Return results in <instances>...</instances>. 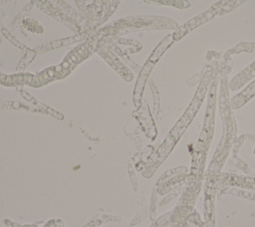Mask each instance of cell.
I'll use <instances>...</instances> for the list:
<instances>
[{
	"label": "cell",
	"mask_w": 255,
	"mask_h": 227,
	"mask_svg": "<svg viewBox=\"0 0 255 227\" xmlns=\"http://www.w3.org/2000/svg\"><path fill=\"white\" fill-rule=\"evenodd\" d=\"M224 176H225V179L222 180L223 183L255 189V178L239 176V175H228V174H225Z\"/></svg>",
	"instance_id": "8992f818"
},
{
	"label": "cell",
	"mask_w": 255,
	"mask_h": 227,
	"mask_svg": "<svg viewBox=\"0 0 255 227\" xmlns=\"http://www.w3.org/2000/svg\"><path fill=\"white\" fill-rule=\"evenodd\" d=\"M255 51V42L252 43H240L238 45H236L235 47H233L232 49L228 50L225 53V58H229L231 55H235L238 53H243V52H247V53H252Z\"/></svg>",
	"instance_id": "52a82bcc"
},
{
	"label": "cell",
	"mask_w": 255,
	"mask_h": 227,
	"mask_svg": "<svg viewBox=\"0 0 255 227\" xmlns=\"http://www.w3.org/2000/svg\"><path fill=\"white\" fill-rule=\"evenodd\" d=\"M232 0H220L213 4L211 7H209L206 11L202 12L201 14L191 18L187 22H185L183 25L179 26L173 33V39L174 41H179L183 37H185L187 34H189L191 31L195 30L199 26L207 23L211 19H213L215 16L223 15V7L231 2Z\"/></svg>",
	"instance_id": "3957f363"
},
{
	"label": "cell",
	"mask_w": 255,
	"mask_h": 227,
	"mask_svg": "<svg viewBox=\"0 0 255 227\" xmlns=\"http://www.w3.org/2000/svg\"><path fill=\"white\" fill-rule=\"evenodd\" d=\"M247 0H232L231 2H229L228 4H226L223 7V15L227 14L231 11H233L234 9H236L237 7H239L240 5H242L244 2H246Z\"/></svg>",
	"instance_id": "ba28073f"
},
{
	"label": "cell",
	"mask_w": 255,
	"mask_h": 227,
	"mask_svg": "<svg viewBox=\"0 0 255 227\" xmlns=\"http://www.w3.org/2000/svg\"><path fill=\"white\" fill-rule=\"evenodd\" d=\"M216 75H217V72L214 69H210L202 77V79L199 83V86L195 92V95H194L191 103L189 104L188 108L186 109L184 114L181 115V117L178 119V121L174 124V126L171 128L167 137L165 138L163 143L158 148L156 155L159 158L158 159L159 161L164 159V157L170 152V150L173 148V146L178 141L180 136L183 134L185 129L188 127L190 122L193 120L195 114H197L198 110L200 109V107L202 105V102L206 95L207 89L210 86L211 81L213 80V78Z\"/></svg>",
	"instance_id": "6da1fadb"
},
{
	"label": "cell",
	"mask_w": 255,
	"mask_h": 227,
	"mask_svg": "<svg viewBox=\"0 0 255 227\" xmlns=\"http://www.w3.org/2000/svg\"><path fill=\"white\" fill-rule=\"evenodd\" d=\"M254 97H255V80L252 81L249 85H247V87L243 91H241L239 94H237L230 100L231 109L237 110L243 107L246 103H248Z\"/></svg>",
	"instance_id": "5b68a950"
},
{
	"label": "cell",
	"mask_w": 255,
	"mask_h": 227,
	"mask_svg": "<svg viewBox=\"0 0 255 227\" xmlns=\"http://www.w3.org/2000/svg\"><path fill=\"white\" fill-rule=\"evenodd\" d=\"M255 78V61L244 68L240 73H238L228 84V88L231 91H237L242 88L247 82Z\"/></svg>",
	"instance_id": "277c9868"
},
{
	"label": "cell",
	"mask_w": 255,
	"mask_h": 227,
	"mask_svg": "<svg viewBox=\"0 0 255 227\" xmlns=\"http://www.w3.org/2000/svg\"><path fill=\"white\" fill-rule=\"evenodd\" d=\"M218 77L217 75L213 78L210 83L208 97H207V105L205 110L203 126L201 129V133L199 135L195 150L197 152H204L208 149L209 143L211 141L213 130H214V120H215V106H216V89H217Z\"/></svg>",
	"instance_id": "7a4b0ae2"
}]
</instances>
